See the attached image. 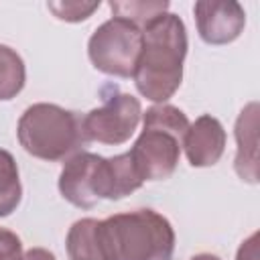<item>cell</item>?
<instances>
[{
    "label": "cell",
    "mask_w": 260,
    "mask_h": 260,
    "mask_svg": "<svg viewBox=\"0 0 260 260\" xmlns=\"http://www.w3.org/2000/svg\"><path fill=\"white\" fill-rule=\"evenodd\" d=\"M185 22L162 12L142 28V51L134 71L138 93L154 104H167L183 81V63L187 57Z\"/></svg>",
    "instance_id": "6da1fadb"
},
{
    "label": "cell",
    "mask_w": 260,
    "mask_h": 260,
    "mask_svg": "<svg viewBox=\"0 0 260 260\" xmlns=\"http://www.w3.org/2000/svg\"><path fill=\"white\" fill-rule=\"evenodd\" d=\"M140 187L142 179L128 152L104 158L81 150L65 160L59 175V193L79 209H91L100 199H124Z\"/></svg>",
    "instance_id": "7a4b0ae2"
},
{
    "label": "cell",
    "mask_w": 260,
    "mask_h": 260,
    "mask_svg": "<svg viewBox=\"0 0 260 260\" xmlns=\"http://www.w3.org/2000/svg\"><path fill=\"white\" fill-rule=\"evenodd\" d=\"M100 238L110 260H171L175 252V230L154 209H136L102 219Z\"/></svg>",
    "instance_id": "3957f363"
},
{
    "label": "cell",
    "mask_w": 260,
    "mask_h": 260,
    "mask_svg": "<svg viewBox=\"0 0 260 260\" xmlns=\"http://www.w3.org/2000/svg\"><path fill=\"white\" fill-rule=\"evenodd\" d=\"M187 130L189 120L177 106L156 104L142 114V132L128 150L142 183L165 181L175 173Z\"/></svg>",
    "instance_id": "277c9868"
},
{
    "label": "cell",
    "mask_w": 260,
    "mask_h": 260,
    "mask_svg": "<svg viewBox=\"0 0 260 260\" xmlns=\"http://www.w3.org/2000/svg\"><path fill=\"white\" fill-rule=\"evenodd\" d=\"M16 136L30 156L49 162L67 160L87 146L83 116L47 102L32 104L22 112Z\"/></svg>",
    "instance_id": "5b68a950"
},
{
    "label": "cell",
    "mask_w": 260,
    "mask_h": 260,
    "mask_svg": "<svg viewBox=\"0 0 260 260\" xmlns=\"http://www.w3.org/2000/svg\"><path fill=\"white\" fill-rule=\"evenodd\" d=\"M142 51V28L134 22L112 16L102 22L87 41L91 65L112 77H134L136 63Z\"/></svg>",
    "instance_id": "8992f818"
},
{
    "label": "cell",
    "mask_w": 260,
    "mask_h": 260,
    "mask_svg": "<svg viewBox=\"0 0 260 260\" xmlns=\"http://www.w3.org/2000/svg\"><path fill=\"white\" fill-rule=\"evenodd\" d=\"M102 100L100 108H93L83 116V134L87 142L108 146L128 142L142 118L138 98L120 91L116 85H106L102 89Z\"/></svg>",
    "instance_id": "52a82bcc"
},
{
    "label": "cell",
    "mask_w": 260,
    "mask_h": 260,
    "mask_svg": "<svg viewBox=\"0 0 260 260\" xmlns=\"http://www.w3.org/2000/svg\"><path fill=\"white\" fill-rule=\"evenodd\" d=\"M193 14L197 32L207 45L234 43L246 26V12L236 0H199Z\"/></svg>",
    "instance_id": "ba28073f"
},
{
    "label": "cell",
    "mask_w": 260,
    "mask_h": 260,
    "mask_svg": "<svg viewBox=\"0 0 260 260\" xmlns=\"http://www.w3.org/2000/svg\"><path fill=\"white\" fill-rule=\"evenodd\" d=\"M185 156L191 167H213L225 150V130L211 114L199 116L183 138Z\"/></svg>",
    "instance_id": "9c48e42d"
},
{
    "label": "cell",
    "mask_w": 260,
    "mask_h": 260,
    "mask_svg": "<svg viewBox=\"0 0 260 260\" xmlns=\"http://www.w3.org/2000/svg\"><path fill=\"white\" fill-rule=\"evenodd\" d=\"M236 160L234 169L242 181L258 183V104L250 102L236 120Z\"/></svg>",
    "instance_id": "30bf717a"
},
{
    "label": "cell",
    "mask_w": 260,
    "mask_h": 260,
    "mask_svg": "<svg viewBox=\"0 0 260 260\" xmlns=\"http://www.w3.org/2000/svg\"><path fill=\"white\" fill-rule=\"evenodd\" d=\"M65 248L69 260H110L100 238V219L93 217L77 219L69 228Z\"/></svg>",
    "instance_id": "8fae6325"
},
{
    "label": "cell",
    "mask_w": 260,
    "mask_h": 260,
    "mask_svg": "<svg viewBox=\"0 0 260 260\" xmlns=\"http://www.w3.org/2000/svg\"><path fill=\"white\" fill-rule=\"evenodd\" d=\"M22 199V185L14 156L0 148V217L16 211Z\"/></svg>",
    "instance_id": "7c38bea8"
},
{
    "label": "cell",
    "mask_w": 260,
    "mask_h": 260,
    "mask_svg": "<svg viewBox=\"0 0 260 260\" xmlns=\"http://www.w3.org/2000/svg\"><path fill=\"white\" fill-rule=\"evenodd\" d=\"M26 81V69L22 57L6 47L0 45V102H8L16 98Z\"/></svg>",
    "instance_id": "4fadbf2b"
},
{
    "label": "cell",
    "mask_w": 260,
    "mask_h": 260,
    "mask_svg": "<svg viewBox=\"0 0 260 260\" xmlns=\"http://www.w3.org/2000/svg\"><path fill=\"white\" fill-rule=\"evenodd\" d=\"M110 8L114 12V16L126 18L130 22H134L136 26L144 28L152 18H156L158 14L167 12L169 2L167 0H158V2H110Z\"/></svg>",
    "instance_id": "5bb4252c"
},
{
    "label": "cell",
    "mask_w": 260,
    "mask_h": 260,
    "mask_svg": "<svg viewBox=\"0 0 260 260\" xmlns=\"http://www.w3.org/2000/svg\"><path fill=\"white\" fill-rule=\"evenodd\" d=\"M47 8L59 18V20H65V22H81L85 18H89L98 8H100V0H93V2H79V0H73V2H49Z\"/></svg>",
    "instance_id": "9a60e30c"
},
{
    "label": "cell",
    "mask_w": 260,
    "mask_h": 260,
    "mask_svg": "<svg viewBox=\"0 0 260 260\" xmlns=\"http://www.w3.org/2000/svg\"><path fill=\"white\" fill-rule=\"evenodd\" d=\"M20 258H22L20 238L10 230L0 228V260H20Z\"/></svg>",
    "instance_id": "2e32d148"
},
{
    "label": "cell",
    "mask_w": 260,
    "mask_h": 260,
    "mask_svg": "<svg viewBox=\"0 0 260 260\" xmlns=\"http://www.w3.org/2000/svg\"><path fill=\"white\" fill-rule=\"evenodd\" d=\"M236 260H258V234L256 232L248 240L242 242Z\"/></svg>",
    "instance_id": "e0dca14e"
},
{
    "label": "cell",
    "mask_w": 260,
    "mask_h": 260,
    "mask_svg": "<svg viewBox=\"0 0 260 260\" xmlns=\"http://www.w3.org/2000/svg\"><path fill=\"white\" fill-rule=\"evenodd\" d=\"M20 260H57L53 252H49L47 248H30L22 254Z\"/></svg>",
    "instance_id": "ac0fdd59"
},
{
    "label": "cell",
    "mask_w": 260,
    "mask_h": 260,
    "mask_svg": "<svg viewBox=\"0 0 260 260\" xmlns=\"http://www.w3.org/2000/svg\"><path fill=\"white\" fill-rule=\"evenodd\" d=\"M191 260H219V256L209 254V252H201V254H195Z\"/></svg>",
    "instance_id": "d6986e66"
}]
</instances>
